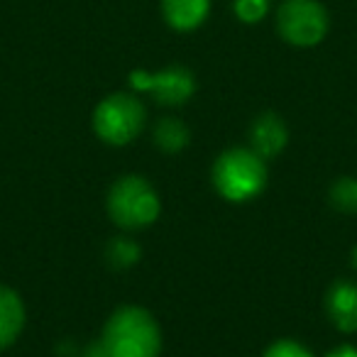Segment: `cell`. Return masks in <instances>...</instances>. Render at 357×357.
<instances>
[{"label":"cell","instance_id":"1","mask_svg":"<svg viewBox=\"0 0 357 357\" xmlns=\"http://www.w3.org/2000/svg\"><path fill=\"white\" fill-rule=\"evenodd\" d=\"M100 345L110 357H159L162 331L142 306H120L103 328Z\"/></svg>","mask_w":357,"mask_h":357},{"label":"cell","instance_id":"2","mask_svg":"<svg viewBox=\"0 0 357 357\" xmlns=\"http://www.w3.org/2000/svg\"><path fill=\"white\" fill-rule=\"evenodd\" d=\"M213 189L230 204H248L267 186V164L250 147H230L211 169Z\"/></svg>","mask_w":357,"mask_h":357},{"label":"cell","instance_id":"3","mask_svg":"<svg viewBox=\"0 0 357 357\" xmlns=\"http://www.w3.org/2000/svg\"><path fill=\"white\" fill-rule=\"evenodd\" d=\"M162 213L159 194L139 174L120 176L108 191V215L123 230H144Z\"/></svg>","mask_w":357,"mask_h":357},{"label":"cell","instance_id":"4","mask_svg":"<svg viewBox=\"0 0 357 357\" xmlns=\"http://www.w3.org/2000/svg\"><path fill=\"white\" fill-rule=\"evenodd\" d=\"M93 132L110 147L130 144L147 123V110L142 100L132 93H110L93 110Z\"/></svg>","mask_w":357,"mask_h":357},{"label":"cell","instance_id":"5","mask_svg":"<svg viewBox=\"0 0 357 357\" xmlns=\"http://www.w3.org/2000/svg\"><path fill=\"white\" fill-rule=\"evenodd\" d=\"M277 32L291 47H316L331 30V15L321 0H282L277 8Z\"/></svg>","mask_w":357,"mask_h":357},{"label":"cell","instance_id":"6","mask_svg":"<svg viewBox=\"0 0 357 357\" xmlns=\"http://www.w3.org/2000/svg\"><path fill=\"white\" fill-rule=\"evenodd\" d=\"M130 86L137 93H147L152 100H157L164 108H176L191 100L196 93V76L191 69L181 64H172L159 71H142L135 69L128 76Z\"/></svg>","mask_w":357,"mask_h":357},{"label":"cell","instance_id":"7","mask_svg":"<svg viewBox=\"0 0 357 357\" xmlns=\"http://www.w3.org/2000/svg\"><path fill=\"white\" fill-rule=\"evenodd\" d=\"M326 313L340 333L357 331V284L350 279H337L328 287Z\"/></svg>","mask_w":357,"mask_h":357},{"label":"cell","instance_id":"8","mask_svg":"<svg viewBox=\"0 0 357 357\" xmlns=\"http://www.w3.org/2000/svg\"><path fill=\"white\" fill-rule=\"evenodd\" d=\"M289 142L287 123L277 113H262L250 125V149L262 159H272L284 152Z\"/></svg>","mask_w":357,"mask_h":357},{"label":"cell","instance_id":"9","mask_svg":"<svg viewBox=\"0 0 357 357\" xmlns=\"http://www.w3.org/2000/svg\"><path fill=\"white\" fill-rule=\"evenodd\" d=\"M211 0H162L159 10L174 32H194L208 20Z\"/></svg>","mask_w":357,"mask_h":357},{"label":"cell","instance_id":"10","mask_svg":"<svg viewBox=\"0 0 357 357\" xmlns=\"http://www.w3.org/2000/svg\"><path fill=\"white\" fill-rule=\"evenodd\" d=\"M25 328V303L20 294L0 284V350L10 347Z\"/></svg>","mask_w":357,"mask_h":357},{"label":"cell","instance_id":"11","mask_svg":"<svg viewBox=\"0 0 357 357\" xmlns=\"http://www.w3.org/2000/svg\"><path fill=\"white\" fill-rule=\"evenodd\" d=\"M152 139L162 152L167 154H178L184 152L191 142V132L186 128L184 120L178 118H162L152 130Z\"/></svg>","mask_w":357,"mask_h":357},{"label":"cell","instance_id":"12","mask_svg":"<svg viewBox=\"0 0 357 357\" xmlns=\"http://www.w3.org/2000/svg\"><path fill=\"white\" fill-rule=\"evenodd\" d=\"M142 257V250L135 240L130 238H113L105 250V259L113 269H128L132 267L135 262H139Z\"/></svg>","mask_w":357,"mask_h":357},{"label":"cell","instance_id":"13","mask_svg":"<svg viewBox=\"0 0 357 357\" xmlns=\"http://www.w3.org/2000/svg\"><path fill=\"white\" fill-rule=\"evenodd\" d=\"M328 199H331L333 208L342 211V213H357V178L342 176L337 181H333Z\"/></svg>","mask_w":357,"mask_h":357},{"label":"cell","instance_id":"14","mask_svg":"<svg viewBox=\"0 0 357 357\" xmlns=\"http://www.w3.org/2000/svg\"><path fill=\"white\" fill-rule=\"evenodd\" d=\"M233 15L245 25H257L272 13V0H230Z\"/></svg>","mask_w":357,"mask_h":357},{"label":"cell","instance_id":"15","mask_svg":"<svg viewBox=\"0 0 357 357\" xmlns=\"http://www.w3.org/2000/svg\"><path fill=\"white\" fill-rule=\"evenodd\" d=\"M262 357H313V355H311V350H308V347H303L298 340L282 337V340L272 342Z\"/></svg>","mask_w":357,"mask_h":357},{"label":"cell","instance_id":"16","mask_svg":"<svg viewBox=\"0 0 357 357\" xmlns=\"http://www.w3.org/2000/svg\"><path fill=\"white\" fill-rule=\"evenodd\" d=\"M323 357H357V347L355 345H337L335 350L326 352Z\"/></svg>","mask_w":357,"mask_h":357},{"label":"cell","instance_id":"17","mask_svg":"<svg viewBox=\"0 0 357 357\" xmlns=\"http://www.w3.org/2000/svg\"><path fill=\"white\" fill-rule=\"evenodd\" d=\"M81 357H110L108 352H105V347L100 345V340L98 342H93V345H89L84 352H81Z\"/></svg>","mask_w":357,"mask_h":357},{"label":"cell","instance_id":"18","mask_svg":"<svg viewBox=\"0 0 357 357\" xmlns=\"http://www.w3.org/2000/svg\"><path fill=\"white\" fill-rule=\"evenodd\" d=\"M350 259H352V267L357 269V245L352 248V252H350Z\"/></svg>","mask_w":357,"mask_h":357}]
</instances>
